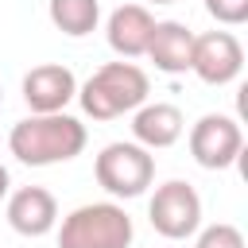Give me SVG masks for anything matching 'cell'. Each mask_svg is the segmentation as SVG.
I'll return each instance as SVG.
<instances>
[{"mask_svg": "<svg viewBox=\"0 0 248 248\" xmlns=\"http://www.w3.org/2000/svg\"><path fill=\"white\" fill-rule=\"evenodd\" d=\"M85 124L70 112H31L8 132V151L23 167L70 163L85 151Z\"/></svg>", "mask_w": 248, "mask_h": 248, "instance_id": "cell-1", "label": "cell"}, {"mask_svg": "<svg viewBox=\"0 0 248 248\" xmlns=\"http://www.w3.org/2000/svg\"><path fill=\"white\" fill-rule=\"evenodd\" d=\"M151 93L147 74L136 62H105L93 70V78L85 85H78V101L81 112L93 120H116L124 112H136Z\"/></svg>", "mask_w": 248, "mask_h": 248, "instance_id": "cell-2", "label": "cell"}, {"mask_svg": "<svg viewBox=\"0 0 248 248\" xmlns=\"http://www.w3.org/2000/svg\"><path fill=\"white\" fill-rule=\"evenodd\" d=\"M136 225L116 202H85L62 217L58 248H128Z\"/></svg>", "mask_w": 248, "mask_h": 248, "instance_id": "cell-3", "label": "cell"}, {"mask_svg": "<svg viewBox=\"0 0 248 248\" xmlns=\"http://www.w3.org/2000/svg\"><path fill=\"white\" fill-rule=\"evenodd\" d=\"M93 174H97V186L112 198H140L147 194V186L155 182V155L132 140H116V143H105L97 163H93Z\"/></svg>", "mask_w": 248, "mask_h": 248, "instance_id": "cell-4", "label": "cell"}, {"mask_svg": "<svg viewBox=\"0 0 248 248\" xmlns=\"http://www.w3.org/2000/svg\"><path fill=\"white\" fill-rule=\"evenodd\" d=\"M147 221L159 236L167 240H186L202 229V198L190 182L170 178L163 186H155L151 202H147Z\"/></svg>", "mask_w": 248, "mask_h": 248, "instance_id": "cell-5", "label": "cell"}, {"mask_svg": "<svg viewBox=\"0 0 248 248\" xmlns=\"http://www.w3.org/2000/svg\"><path fill=\"white\" fill-rule=\"evenodd\" d=\"M244 151V132L225 112H205L190 128V155L205 170H229Z\"/></svg>", "mask_w": 248, "mask_h": 248, "instance_id": "cell-6", "label": "cell"}, {"mask_svg": "<svg viewBox=\"0 0 248 248\" xmlns=\"http://www.w3.org/2000/svg\"><path fill=\"white\" fill-rule=\"evenodd\" d=\"M244 70V46L232 31H205L194 35L190 74H198L205 85H229Z\"/></svg>", "mask_w": 248, "mask_h": 248, "instance_id": "cell-7", "label": "cell"}, {"mask_svg": "<svg viewBox=\"0 0 248 248\" xmlns=\"http://www.w3.org/2000/svg\"><path fill=\"white\" fill-rule=\"evenodd\" d=\"M74 97H78V78L62 62H43L23 74V101L31 112H66Z\"/></svg>", "mask_w": 248, "mask_h": 248, "instance_id": "cell-8", "label": "cell"}, {"mask_svg": "<svg viewBox=\"0 0 248 248\" xmlns=\"http://www.w3.org/2000/svg\"><path fill=\"white\" fill-rule=\"evenodd\" d=\"M182 132H186V116L170 101H143L132 112V143H140L147 151H163V147L178 143Z\"/></svg>", "mask_w": 248, "mask_h": 248, "instance_id": "cell-9", "label": "cell"}, {"mask_svg": "<svg viewBox=\"0 0 248 248\" xmlns=\"http://www.w3.org/2000/svg\"><path fill=\"white\" fill-rule=\"evenodd\" d=\"M8 225L19 236H46L58 225V202L43 186H19L8 194Z\"/></svg>", "mask_w": 248, "mask_h": 248, "instance_id": "cell-10", "label": "cell"}, {"mask_svg": "<svg viewBox=\"0 0 248 248\" xmlns=\"http://www.w3.org/2000/svg\"><path fill=\"white\" fill-rule=\"evenodd\" d=\"M151 31H155V16L143 4H120L105 23V39L120 58H140L151 43Z\"/></svg>", "mask_w": 248, "mask_h": 248, "instance_id": "cell-11", "label": "cell"}, {"mask_svg": "<svg viewBox=\"0 0 248 248\" xmlns=\"http://www.w3.org/2000/svg\"><path fill=\"white\" fill-rule=\"evenodd\" d=\"M143 54L163 74H186L190 54H194V31L182 19H155V31H151V43Z\"/></svg>", "mask_w": 248, "mask_h": 248, "instance_id": "cell-12", "label": "cell"}, {"mask_svg": "<svg viewBox=\"0 0 248 248\" xmlns=\"http://www.w3.org/2000/svg\"><path fill=\"white\" fill-rule=\"evenodd\" d=\"M46 16H50V23H54L62 35L85 39V35H93L97 23H101V4H97V0H50V4H46Z\"/></svg>", "mask_w": 248, "mask_h": 248, "instance_id": "cell-13", "label": "cell"}, {"mask_svg": "<svg viewBox=\"0 0 248 248\" xmlns=\"http://www.w3.org/2000/svg\"><path fill=\"white\" fill-rule=\"evenodd\" d=\"M194 248H244V232L236 225H229V221H217V225L198 229Z\"/></svg>", "mask_w": 248, "mask_h": 248, "instance_id": "cell-14", "label": "cell"}, {"mask_svg": "<svg viewBox=\"0 0 248 248\" xmlns=\"http://www.w3.org/2000/svg\"><path fill=\"white\" fill-rule=\"evenodd\" d=\"M205 12L225 23V27H240L248 23V0H205Z\"/></svg>", "mask_w": 248, "mask_h": 248, "instance_id": "cell-15", "label": "cell"}, {"mask_svg": "<svg viewBox=\"0 0 248 248\" xmlns=\"http://www.w3.org/2000/svg\"><path fill=\"white\" fill-rule=\"evenodd\" d=\"M8 186H12V174H8V167L0 163V198H8Z\"/></svg>", "mask_w": 248, "mask_h": 248, "instance_id": "cell-16", "label": "cell"}, {"mask_svg": "<svg viewBox=\"0 0 248 248\" xmlns=\"http://www.w3.org/2000/svg\"><path fill=\"white\" fill-rule=\"evenodd\" d=\"M151 4H174V0H151Z\"/></svg>", "mask_w": 248, "mask_h": 248, "instance_id": "cell-17", "label": "cell"}, {"mask_svg": "<svg viewBox=\"0 0 248 248\" xmlns=\"http://www.w3.org/2000/svg\"><path fill=\"white\" fill-rule=\"evenodd\" d=\"M0 105H4V89H0Z\"/></svg>", "mask_w": 248, "mask_h": 248, "instance_id": "cell-18", "label": "cell"}]
</instances>
